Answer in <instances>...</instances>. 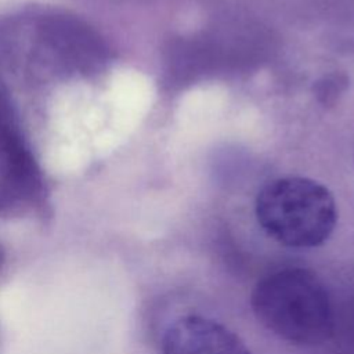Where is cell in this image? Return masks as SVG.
<instances>
[{"label": "cell", "mask_w": 354, "mask_h": 354, "mask_svg": "<svg viewBox=\"0 0 354 354\" xmlns=\"http://www.w3.org/2000/svg\"><path fill=\"white\" fill-rule=\"evenodd\" d=\"M250 306L266 329L295 346L321 344L333 332L328 290L304 268L289 267L264 275L252 290Z\"/></svg>", "instance_id": "cell-1"}, {"label": "cell", "mask_w": 354, "mask_h": 354, "mask_svg": "<svg viewBox=\"0 0 354 354\" xmlns=\"http://www.w3.org/2000/svg\"><path fill=\"white\" fill-rule=\"evenodd\" d=\"M254 213L270 238L293 249L322 245L337 221L330 191L304 177H281L267 183L257 194Z\"/></svg>", "instance_id": "cell-2"}, {"label": "cell", "mask_w": 354, "mask_h": 354, "mask_svg": "<svg viewBox=\"0 0 354 354\" xmlns=\"http://www.w3.org/2000/svg\"><path fill=\"white\" fill-rule=\"evenodd\" d=\"M162 354H252L246 344L223 324L199 315L177 317L167 325Z\"/></svg>", "instance_id": "cell-3"}, {"label": "cell", "mask_w": 354, "mask_h": 354, "mask_svg": "<svg viewBox=\"0 0 354 354\" xmlns=\"http://www.w3.org/2000/svg\"><path fill=\"white\" fill-rule=\"evenodd\" d=\"M347 77L340 73L324 76L315 83V97L324 105H332L337 97L346 90Z\"/></svg>", "instance_id": "cell-4"}, {"label": "cell", "mask_w": 354, "mask_h": 354, "mask_svg": "<svg viewBox=\"0 0 354 354\" xmlns=\"http://www.w3.org/2000/svg\"><path fill=\"white\" fill-rule=\"evenodd\" d=\"M1 263H3V252L0 249V266H1Z\"/></svg>", "instance_id": "cell-5"}]
</instances>
